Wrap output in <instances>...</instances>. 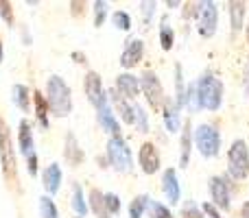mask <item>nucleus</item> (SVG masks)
I'll return each mask as SVG.
<instances>
[{"instance_id":"1","label":"nucleus","mask_w":249,"mask_h":218,"mask_svg":"<svg viewBox=\"0 0 249 218\" xmlns=\"http://www.w3.org/2000/svg\"><path fill=\"white\" fill-rule=\"evenodd\" d=\"M46 105L48 111L57 118H66L72 111V92L61 77L53 74L46 81Z\"/></svg>"},{"instance_id":"2","label":"nucleus","mask_w":249,"mask_h":218,"mask_svg":"<svg viewBox=\"0 0 249 218\" xmlns=\"http://www.w3.org/2000/svg\"><path fill=\"white\" fill-rule=\"evenodd\" d=\"M197 85V96H199V105L208 111H219L223 105V81L216 79L214 74H203L199 77Z\"/></svg>"},{"instance_id":"3","label":"nucleus","mask_w":249,"mask_h":218,"mask_svg":"<svg viewBox=\"0 0 249 218\" xmlns=\"http://www.w3.org/2000/svg\"><path fill=\"white\" fill-rule=\"evenodd\" d=\"M193 142L201 157H216L221 151V133L214 124H199L193 131Z\"/></svg>"},{"instance_id":"4","label":"nucleus","mask_w":249,"mask_h":218,"mask_svg":"<svg viewBox=\"0 0 249 218\" xmlns=\"http://www.w3.org/2000/svg\"><path fill=\"white\" fill-rule=\"evenodd\" d=\"M228 175L230 179L241 181L249 175V149L245 140H234L228 151Z\"/></svg>"},{"instance_id":"5","label":"nucleus","mask_w":249,"mask_h":218,"mask_svg":"<svg viewBox=\"0 0 249 218\" xmlns=\"http://www.w3.org/2000/svg\"><path fill=\"white\" fill-rule=\"evenodd\" d=\"M0 157H2V168H4V179L18 188V168H16V153H13L11 135H9V127L2 118H0Z\"/></svg>"},{"instance_id":"6","label":"nucleus","mask_w":249,"mask_h":218,"mask_svg":"<svg viewBox=\"0 0 249 218\" xmlns=\"http://www.w3.org/2000/svg\"><path fill=\"white\" fill-rule=\"evenodd\" d=\"M107 159L109 166L116 172H129L133 166V157H131V149L129 144L123 140L121 135H112L107 142Z\"/></svg>"},{"instance_id":"7","label":"nucleus","mask_w":249,"mask_h":218,"mask_svg":"<svg viewBox=\"0 0 249 218\" xmlns=\"http://www.w3.org/2000/svg\"><path fill=\"white\" fill-rule=\"evenodd\" d=\"M208 190L212 197V205L216 210H230V201H232V192H234V184L228 177H210L208 181Z\"/></svg>"},{"instance_id":"8","label":"nucleus","mask_w":249,"mask_h":218,"mask_svg":"<svg viewBox=\"0 0 249 218\" xmlns=\"http://www.w3.org/2000/svg\"><path fill=\"white\" fill-rule=\"evenodd\" d=\"M140 92H144L146 101H149V105L153 109L164 107V103H166V96H164L162 83H160L158 74L151 72V70H144V72H142V77H140Z\"/></svg>"},{"instance_id":"9","label":"nucleus","mask_w":249,"mask_h":218,"mask_svg":"<svg viewBox=\"0 0 249 218\" xmlns=\"http://www.w3.org/2000/svg\"><path fill=\"white\" fill-rule=\"evenodd\" d=\"M219 26V9L214 2L206 0L199 2V35L201 37H212Z\"/></svg>"},{"instance_id":"10","label":"nucleus","mask_w":249,"mask_h":218,"mask_svg":"<svg viewBox=\"0 0 249 218\" xmlns=\"http://www.w3.org/2000/svg\"><path fill=\"white\" fill-rule=\"evenodd\" d=\"M94 107H96V120H99L101 127H103L107 133H112V135H121V124H118L116 116H114L107 92H105V96L94 105Z\"/></svg>"},{"instance_id":"11","label":"nucleus","mask_w":249,"mask_h":218,"mask_svg":"<svg viewBox=\"0 0 249 218\" xmlns=\"http://www.w3.org/2000/svg\"><path fill=\"white\" fill-rule=\"evenodd\" d=\"M142 55H144V42L142 39H129L121 55V66L123 68H133L142 61Z\"/></svg>"},{"instance_id":"12","label":"nucleus","mask_w":249,"mask_h":218,"mask_svg":"<svg viewBox=\"0 0 249 218\" xmlns=\"http://www.w3.org/2000/svg\"><path fill=\"white\" fill-rule=\"evenodd\" d=\"M138 157H140V166H142L144 175H155V172L160 170V155L151 142H144V144L140 146V155H138Z\"/></svg>"},{"instance_id":"13","label":"nucleus","mask_w":249,"mask_h":218,"mask_svg":"<svg viewBox=\"0 0 249 218\" xmlns=\"http://www.w3.org/2000/svg\"><path fill=\"white\" fill-rule=\"evenodd\" d=\"M162 190H164V194H166V201L171 203V205H177V203H179L181 188H179L177 172L173 170V168H166V172H164V177H162Z\"/></svg>"},{"instance_id":"14","label":"nucleus","mask_w":249,"mask_h":218,"mask_svg":"<svg viewBox=\"0 0 249 218\" xmlns=\"http://www.w3.org/2000/svg\"><path fill=\"white\" fill-rule=\"evenodd\" d=\"M61 179H64V172H61V166L57 162L48 164L44 168V175H42V184H44V190L48 194H57L61 188Z\"/></svg>"},{"instance_id":"15","label":"nucleus","mask_w":249,"mask_h":218,"mask_svg":"<svg viewBox=\"0 0 249 218\" xmlns=\"http://www.w3.org/2000/svg\"><path fill=\"white\" fill-rule=\"evenodd\" d=\"M116 92L121 96H124L127 101H133L138 94H140V79L133 77V74H129V72L118 74V79H116Z\"/></svg>"},{"instance_id":"16","label":"nucleus","mask_w":249,"mask_h":218,"mask_svg":"<svg viewBox=\"0 0 249 218\" xmlns=\"http://www.w3.org/2000/svg\"><path fill=\"white\" fill-rule=\"evenodd\" d=\"M83 87H86V96H88V101H90L92 105H96V103H99V101L105 96L103 81H101L99 72H94V70H90V72L86 74V81H83Z\"/></svg>"},{"instance_id":"17","label":"nucleus","mask_w":249,"mask_h":218,"mask_svg":"<svg viewBox=\"0 0 249 218\" xmlns=\"http://www.w3.org/2000/svg\"><path fill=\"white\" fill-rule=\"evenodd\" d=\"M109 103L114 105V109L118 111V116H121V120L123 122H127V124H133V120H136V114H133V105H131V101H127L124 96H121L118 92H109Z\"/></svg>"},{"instance_id":"18","label":"nucleus","mask_w":249,"mask_h":218,"mask_svg":"<svg viewBox=\"0 0 249 218\" xmlns=\"http://www.w3.org/2000/svg\"><path fill=\"white\" fill-rule=\"evenodd\" d=\"M18 140H20V151L24 157L35 155V144H33V129H31L29 120H20V131H18Z\"/></svg>"},{"instance_id":"19","label":"nucleus","mask_w":249,"mask_h":218,"mask_svg":"<svg viewBox=\"0 0 249 218\" xmlns=\"http://www.w3.org/2000/svg\"><path fill=\"white\" fill-rule=\"evenodd\" d=\"M64 157H66V162L72 164V166H79V164L83 162V151H81V146H79V142H77V137H74V133H68V135H66Z\"/></svg>"},{"instance_id":"20","label":"nucleus","mask_w":249,"mask_h":218,"mask_svg":"<svg viewBox=\"0 0 249 218\" xmlns=\"http://www.w3.org/2000/svg\"><path fill=\"white\" fill-rule=\"evenodd\" d=\"M164 124H166V131L168 133H177L181 129V116H179V109H177V105H173L171 101L166 99V103H164Z\"/></svg>"},{"instance_id":"21","label":"nucleus","mask_w":249,"mask_h":218,"mask_svg":"<svg viewBox=\"0 0 249 218\" xmlns=\"http://www.w3.org/2000/svg\"><path fill=\"white\" fill-rule=\"evenodd\" d=\"M230 26H232V33L245 29V2H230Z\"/></svg>"},{"instance_id":"22","label":"nucleus","mask_w":249,"mask_h":218,"mask_svg":"<svg viewBox=\"0 0 249 218\" xmlns=\"http://www.w3.org/2000/svg\"><path fill=\"white\" fill-rule=\"evenodd\" d=\"M11 101L20 111H29L31 109V92H29V87L22 85V83H16V85L11 87Z\"/></svg>"},{"instance_id":"23","label":"nucleus","mask_w":249,"mask_h":218,"mask_svg":"<svg viewBox=\"0 0 249 218\" xmlns=\"http://www.w3.org/2000/svg\"><path fill=\"white\" fill-rule=\"evenodd\" d=\"M190 151H193V124L184 122V133H181V157H179V166L181 168L188 166Z\"/></svg>"},{"instance_id":"24","label":"nucleus","mask_w":249,"mask_h":218,"mask_svg":"<svg viewBox=\"0 0 249 218\" xmlns=\"http://www.w3.org/2000/svg\"><path fill=\"white\" fill-rule=\"evenodd\" d=\"M90 207H92V212L96 214V218H109V212H107V207H105V194L101 192V190H92L90 192Z\"/></svg>"},{"instance_id":"25","label":"nucleus","mask_w":249,"mask_h":218,"mask_svg":"<svg viewBox=\"0 0 249 218\" xmlns=\"http://www.w3.org/2000/svg\"><path fill=\"white\" fill-rule=\"evenodd\" d=\"M33 101H35V116H37V122L42 129H48V105L44 99L42 92H33Z\"/></svg>"},{"instance_id":"26","label":"nucleus","mask_w":249,"mask_h":218,"mask_svg":"<svg viewBox=\"0 0 249 218\" xmlns=\"http://www.w3.org/2000/svg\"><path fill=\"white\" fill-rule=\"evenodd\" d=\"M160 44H162L164 50H171L173 44H175V33H173V26L166 16L160 20Z\"/></svg>"},{"instance_id":"27","label":"nucleus","mask_w":249,"mask_h":218,"mask_svg":"<svg viewBox=\"0 0 249 218\" xmlns=\"http://www.w3.org/2000/svg\"><path fill=\"white\" fill-rule=\"evenodd\" d=\"M186 103V85H184V74H181V66H175V105L181 109Z\"/></svg>"},{"instance_id":"28","label":"nucleus","mask_w":249,"mask_h":218,"mask_svg":"<svg viewBox=\"0 0 249 218\" xmlns=\"http://www.w3.org/2000/svg\"><path fill=\"white\" fill-rule=\"evenodd\" d=\"M72 210L77 212L79 218L88 214V203H86V197H83V188L79 184L72 185Z\"/></svg>"},{"instance_id":"29","label":"nucleus","mask_w":249,"mask_h":218,"mask_svg":"<svg viewBox=\"0 0 249 218\" xmlns=\"http://www.w3.org/2000/svg\"><path fill=\"white\" fill-rule=\"evenodd\" d=\"M151 199L146 194H138L131 203H129V218H142V214L146 212Z\"/></svg>"},{"instance_id":"30","label":"nucleus","mask_w":249,"mask_h":218,"mask_svg":"<svg viewBox=\"0 0 249 218\" xmlns=\"http://www.w3.org/2000/svg\"><path fill=\"white\" fill-rule=\"evenodd\" d=\"M39 216L42 218H59V210L53 203L51 197H42L39 199Z\"/></svg>"},{"instance_id":"31","label":"nucleus","mask_w":249,"mask_h":218,"mask_svg":"<svg viewBox=\"0 0 249 218\" xmlns=\"http://www.w3.org/2000/svg\"><path fill=\"white\" fill-rule=\"evenodd\" d=\"M133 114H136V120H133V124L138 127V131H140V133H149V114L144 111V107H140V105H133Z\"/></svg>"},{"instance_id":"32","label":"nucleus","mask_w":249,"mask_h":218,"mask_svg":"<svg viewBox=\"0 0 249 218\" xmlns=\"http://www.w3.org/2000/svg\"><path fill=\"white\" fill-rule=\"evenodd\" d=\"M112 24L118 31H131V16L127 11H114L112 13Z\"/></svg>"},{"instance_id":"33","label":"nucleus","mask_w":249,"mask_h":218,"mask_svg":"<svg viewBox=\"0 0 249 218\" xmlns=\"http://www.w3.org/2000/svg\"><path fill=\"white\" fill-rule=\"evenodd\" d=\"M146 210L151 212V218H173L171 210H168L166 205H162V203L153 201V199L149 201V207H146Z\"/></svg>"},{"instance_id":"34","label":"nucleus","mask_w":249,"mask_h":218,"mask_svg":"<svg viewBox=\"0 0 249 218\" xmlns=\"http://www.w3.org/2000/svg\"><path fill=\"white\" fill-rule=\"evenodd\" d=\"M184 107H188L190 111H197L201 105H199V96H197V85L195 83H190L188 90H186V103Z\"/></svg>"},{"instance_id":"35","label":"nucleus","mask_w":249,"mask_h":218,"mask_svg":"<svg viewBox=\"0 0 249 218\" xmlns=\"http://www.w3.org/2000/svg\"><path fill=\"white\" fill-rule=\"evenodd\" d=\"M105 207H107V212H109V216H116L118 212H121V197L118 194H114V192H107L105 194Z\"/></svg>"},{"instance_id":"36","label":"nucleus","mask_w":249,"mask_h":218,"mask_svg":"<svg viewBox=\"0 0 249 218\" xmlns=\"http://www.w3.org/2000/svg\"><path fill=\"white\" fill-rule=\"evenodd\" d=\"M105 16H107V2L99 0L94 2V26H101L105 22Z\"/></svg>"},{"instance_id":"37","label":"nucleus","mask_w":249,"mask_h":218,"mask_svg":"<svg viewBox=\"0 0 249 218\" xmlns=\"http://www.w3.org/2000/svg\"><path fill=\"white\" fill-rule=\"evenodd\" d=\"M140 11H142V22L151 24V17L155 13V2H140Z\"/></svg>"},{"instance_id":"38","label":"nucleus","mask_w":249,"mask_h":218,"mask_svg":"<svg viewBox=\"0 0 249 218\" xmlns=\"http://www.w3.org/2000/svg\"><path fill=\"white\" fill-rule=\"evenodd\" d=\"M181 218H206V216H203V212L199 210L195 203H188V205L184 207V212H181Z\"/></svg>"},{"instance_id":"39","label":"nucleus","mask_w":249,"mask_h":218,"mask_svg":"<svg viewBox=\"0 0 249 218\" xmlns=\"http://www.w3.org/2000/svg\"><path fill=\"white\" fill-rule=\"evenodd\" d=\"M0 16H2V20L7 22L9 26L13 24V11H11V4L9 2H0Z\"/></svg>"},{"instance_id":"40","label":"nucleus","mask_w":249,"mask_h":218,"mask_svg":"<svg viewBox=\"0 0 249 218\" xmlns=\"http://www.w3.org/2000/svg\"><path fill=\"white\" fill-rule=\"evenodd\" d=\"M26 166H29V175H37V153L26 157Z\"/></svg>"},{"instance_id":"41","label":"nucleus","mask_w":249,"mask_h":218,"mask_svg":"<svg viewBox=\"0 0 249 218\" xmlns=\"http://www.w3.org/2000/svg\"><path fill=\"white\" fill-rule=\"evenodd\" d=\"M201 212H206V214L210 216V218H221L219 210H216V207L212 205V203H203V205H201Z\"/></svg>"},{"instance_id":"42","label":"nucleus","mask_w":249,"mask_h":218,"mask_svg":"<svg viewBox=\"0 0 249 218\" xmlns=\"http://www.w3.org/2000/svg\"><path fill=\"white\" fill-rule=\"evenodd\" d=\"M241 218H249V201L243 203V207H241Z\"/></svg>"},{"instance_id":"43","label":"nucleus","mask_w":249,"mask_h":218,"mask_svg":"<svg viewBox=\"0 0 249 218\" xmlns=\"http://www.w3.org/2000/svg\"><path fill=\"white\" fill-rule=\"evenodd\" d=\"M4 59V48H2V39H0V64H2Z\"/></svg>"},{"instance_id":"44","label":"nucleus","mask_w":249,"mask_h":218,"mask_svg":"<svg viewBox=\"0 0 249 218\" xmlns=\"http://www.w3.org/2000/svg\"><path fill=\"white\" fill-rule=\"evenodd\" d=\"M247 39H249V24H247Z\"/></svg>"}]
</instances>
